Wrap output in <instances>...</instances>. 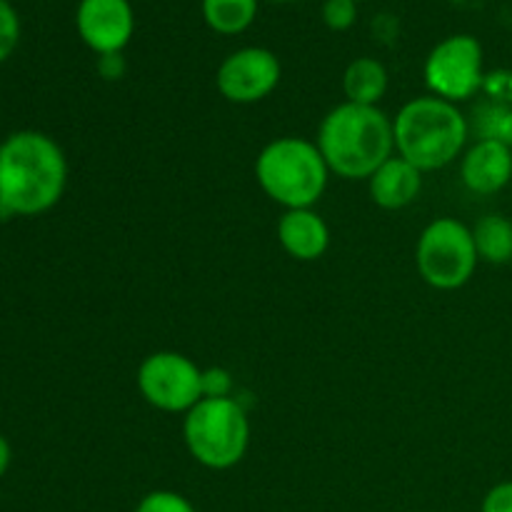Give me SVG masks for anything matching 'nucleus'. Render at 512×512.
Instances as JSON below:
<instances>
[{
	"label": "nucleus",
	"instance_id": "f257e3e1",
	"mask_svg": "<svg viewBox=\"0 0 512 512\" xmlns=\"http://www.w3.org/2000/svg\"><path fill=\"white\" fill-rule=\"evenodd\" d=\"M68 185L63 148L40 130H18L0 143V218H33L60 203Z\"/></svg>",
	"mask_w": 512,
	"mask_h": 512
},
{
	"label": "nucleus",
	"instance_id": "f03ea898",
	"mask_svg": "<svg viewBox=\"0 0 512 512\" xmlns=\"http://www.w3.org/2000/svg\"><path fill=\"white\" fill-rule=\"evenodd\" d=\"M318 148L330 173L345 180H368L393 158V120L378 105L340 103L323 118Z\"/></svg>",
	"mask_w": 512,
	"mask_h": 512
},
{
	"label": "nucleus",
	"instance_id": "7ed1b4c3",
	"mask_svg": "<svg viewBox=\"0 0 512 512\" xmlns=\"http://www.w3.org/2000/svg\"><path fill=\"white\" fill-rule=\"evenodd\" d=\"M395 150L403 160L420 170H443L463 155L470 135V123L455 103L423 95L413 98L393 118Z\"/></svg>",
	"mask_w": 512,
	"mask_h": 512
},
{
	"label": "nucleus",
	"instance_id": "20e7f679",
	"mask_svg": "<svg viewBox=\"0 0 512 512\" xmlns=\"http://www.w3.org/2000/svg\"><path fill=\"white\" fill-rule=\"evenodd\" d=\"M328 175L318 143L295 135L270 140L255 160L258 185L285 210L313 208L328 188Z\"/></svg>",
	"mask_w": 512,
	"mask_h": 512
},
{
	"label": "nucleus",
	"instance_id": "39448f33",
	"mask_svg": "<svg viewBox=\"0 0 512 512\" xmlns=\"http://www.w3.org/2000/svg\"><path fill=\"white\" fill-rule=\"evenodd\" d=\"M185 448L208 470H230L245 458L250 420L235 398H203L183 420Z\"/></svg>",
	"mask_w": 512,
	"mask_h": 512
},
{
	"label": "nucleus",
	"instance_id": "423d86ee",
	"mask_svg": "<svg viewBox=\"0 0 512 512\" xmlns=\"http://www.w3.org/2000/svg\"><path fill=\"white\" fill-rule=\"evenodd\" d=\"M478 260L473 230L455 218L433 220L415 245L420 278L435 290H458L468 285Z\"/></svg>",
	"mask_w": 512,
	"mask_h": 512
},
{
	"label": "nucleus",
	"instance_id": "0eeeda50",
	"mask_svg": "<svg viewBox=\"0 0 512 512\" xmlns=\"http://www.w3.org/2000/svg\"><path fill=\"white\" fill-rule=\"evenodd\" d=\"M135 383L145 403L163 413H188L203 400V370L175 350L150 353L140 363Z\"/></svg>",
	"mask_w": 512,
	"mask_h": 512
},
{
	"label": "nucleus",
	"instance_id": "6e6552de",
	"mask_svg": "<svg viewBox=\"0 0 512 512\" xmlns=\"http://www.w3.org/2000/svg\"><path fill=\"white\" fill-rule=\"evenodd\" d=\"M425 85L448 103H463L478 95L485 83L483 45L468 33L450 35L430 50L425 60Z\"/></svg>",
	"mask_w": 512,
	"mask_h": 512
},
{
	"label": "nucleus",
	"instance_id": "1a4fd4ad",
	"mask_svg": "<svg viewBox=\"0 0 512 512\" xmlns=\"http://www.w3.org/2000/svg\"><path fill=\"white\" fill-rule=\"evenodd\" d=\"M280 60L268 48H240L220 63L215 85L230 103L253 105L268 98L280 83Z\"/></svg>",
	"mask_w": 512,
	"mask_h": 512
},
{
	"label": "nucleus",
	"instance_id": "9d476101",
	"mask_svg": "<svg viewBox=\"0 0 512 512\" xmlns=\"http://www.w3.org/2000/svg\"><path fill=\"white\" fill-rule=\"evenodd\" d=\"M75 28L95 55L123 53L135 33V13L128 0H80Z\"/></svg>",
	"mask_w": 512,
	"mask_h": 512
},
{
	"label": "nucleus",
	"instance_id": "9b49d317",
	"mask_svg": "<svg viewBox=\"0 0 512 512\" xmlns=\"http://www.w3.org/2000/svg\"><path fill=\"white\" fill-rule=\"evenodd\" d=\"M460 178L475 195H495L512 180V150L498 140H478L460 155Z\"/></svg>",
	"mask_w": 512,
	"mask_h": 512
},
{
	"label": "nucleus",
	"instance_id": "f8f14e48",
	"mask_svg": "<svg viewBox=\"0 0 512 512\" xmlns=\"http://www.w3.org/2000/svg\"><path fill=\"white\" fill-rule=\"evenodd\" d=\"M278 243L290 258L313 263L330 248V228L313 208L285 210L278 220Z\"/></svg>",
	"mask_w": 512,
	"mask_h": 512
},
{
	"label": "nucleus",
	"instance_id": "ddd939ff",
	"mask_svg": "<svg viewBox=\"0 0 512 512\" xmlns=\"http://www.w3.org/2000/svg\"><path fill=\"white\" fill-rule=\"evenodd\" d=\"M370 198L383 210H403L418 200L423 190V173L400 155L385 160L368 178Z\"/></svg>",
	"mask_w": 512,
	"mask_h": 512
},
{
	"label": "nucleus",
	"instance_id": "4468645a",
	"mask_svg": "<svg viewBox=\"0 0 512 512\" xmlns=\"http://www.w3.org/2000/svg\"><path fill=\"white\" fill-rule=\"evenodd\" d=\"M343 90L348 103L378 105L388 93V70L378 58H355L345 68Z\"/></svg>",
	"mask_w": 512,
	"mask_h": 512
},
{
	"label": "nucleus",
	"instance_id": "2eb2a0df",
	"mask_svg": "<svg viewBox=\"0 0 512 512\" xmlns=\"http://www.w3.org/2000/svg\"><path fill=\"white\" fill-rule=\"evenodd\" d=\"M478 258L490 265L512 263V220L500 213H488L473 225Z\"/></svg>",
	"mask_w": 512,
	"mask_h": 512
},
{
	"label": "nucleus",
	"instance_id": "dca6fc26",
	"mask_svg": "<svg viewBox=\"0 0 512 512\" xmlns=\"http://www.w3.org/2000/svg\"><path fill=\"white\" fill-rule=\"evenodd\" d=\"M203 18L215 33L240 35L258 18V0H203Z\"/></svg>",
	"mask_w": 512,
	"mask_h": 512
},
{
	"label": "nucleus",
	"instance_id": "f3484780",
	"mask_svg": "<svg viewBox=\"0 0 512 512\" xmlns=\"http://www.w3.org/2000/svg\"><path fill=\"white\" fill-rule=\"evenodd\" d=\"M473 128L478 140H498L512 150V105L485 100L475 108Z\"/></svg>",
	"mask_w": 512,
	"mask_h": 512
},
{
	"label": "nucleus",
	"instance_id": "a211bd4d",
	"mask_svg": "<svg viewBox=\"0 0 512 512\" xmlns=\"http://www.w3.org/2000/svg\"><path fill=\"white\" fill-rule=\"evenodd\" d=\"M135 512H198L185 495L175 490H153L143 495L140 503L135 505Z\"/></svg>",
	"mask_w": 512,
	"mask_h": 512
},
{
	"label": "nucleus",
	"instance_id": "6ab92c4d",
	"mask_svg": "<svg viewBox=\"0 0 512 512\" xmlns=\"http://www.w3.org/2000/svg\"><path fill=\"white\" fill-rule=\"evenodd\" d=\"M20 40V18L8 0H0V63L13 55Z\"/></svg>",
	"mask_w": 512,
	"mask_h": 512
},
{
	"label": "nucleus",
	"instance_id": "aec40b11",
	"mask_svg": "<svg viewBox=\"0 0 512 512\" xmlns=\"http://www.w3.org/2000/svg\"><path fill=\"white\" fill-rule=\"evenodd\" d=\"M323 20L330 30H350L358 20V3L355 0H325Z\"/></svg>",
	"mask_w": 512,
	"mask_h": 512
},
{
	"label": "nucleus",
	"instance_id": "412c9836",
	"mask_svg": "<svg viewBox=\"0 0 512 512\" xmlns=\"http://www.w3.org/2000/svg\"><path fill=\"white\" fill-rule=\"evenodd\" d=\"M485 100L500 105H512V70H493L485 73Z\"/></svg>",
	"mask_w": 512,
	"mask_h": 512
},
{
	"label": "nucleus",
	"instance_id": "4be33fe9",
	"mask_svg": "<svg viewBox=\"0 0 512 512\" xmlns=\"http://www.w3.org/2000/svg\"><path fill=\"white\" fill-rule=\"evenodd\" d=\"M233 375L225 368L203 370V398H230Z\"/></svg>",
	"mask_w": 512,
	"mask_h": 512
},
{
	"label": "nucleus",
	"instance_id": "5701e85b",
	"mask_svg": "<svg viewBox=\"0 0 512 512\" xmlns=\"http://www.w3.org/2000/svg\"><path fill=\"white\" fill-rule=\"evenodd\" d=\"M480 512H512V480L493 485L483 498Z\"/></svg>",
	"mask_w": 512,
	"mask_h": 512
},
{
	"label": "nucleus",
	"instance_id": "b1692460",
	"mask_svg": "<svg viewBox=\"0 0 512 512\" xmlns=\"http://www.w3.org/2000/svg\"><path fill=\"white\" fill-rule=\"evenodd\" d=\"M98 73L105 80H120L125 75V58L123 53L98 55Z\"/></svg>",
	"mask_w": 512,
	"mask_h": 512
},
{
	"label": "nucleus",
	"instance_id": "393cba45",
	"mask_svg": "<svg viewBox=\"0 0 512 512\" xmlns=\"http://www.w3.org/2000/svg\"><path fill=\"white\" fill-rule=\"evenodd\" d=\"M10 458H13V450H10L8 438H5V435L0 433V478H3V475L8 473Z\"/></svg>",
	"mask_w": 512,
	"mask_h": 512
},
{
	"label": "nucleus",
	"instance_id": "a878e982",
	"mask_svg": "<svg viewBox=\"0 0 512 512\" xmlns=\"http://www.w3.org/2000/svg\"><path fill=\"white\" fill-rule=\"evenodd\" d=\"M270 3H290V0H270Z\"/></svg>",
	"mask_w": 512,
	"mask_h": 512
},
{
	"label": "nucleus",
	"instance_id": "bb28decb",
	"mask_svg": "<svg viewBox=\"0 0 512 512\" xmlns=\"http://www.w3.org/2000/svg\"><path fill=\"white\" fill-rule=\"evenodd\" d=\"M355 3H358V0H355Z\"/></svg>",
	"mask_w": 512,
	"mask_h": 512
}]
</instances>
